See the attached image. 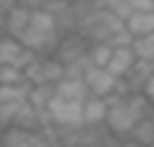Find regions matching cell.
Masks as SVG:
<instances>
[{
  "mask_svg": "<svg viewBox=\"0 0 154 147\" xmlns=\"http://www.w3.org/2000/svg\"><path fill=\"white\" fill-rule=\"evenodd\" d=\"M124 147H137V144H124Z\"/></svg>",
  "mask_w": 154,
  "mask_h": 147,
  "instance_id": "17",
  "label": "cell"
},
{
  "mask_svg": "<svg viewBox=\"0 0 154 147\" xmlns=\"http://www.w3.org/2000/svg\"><path fill=\"white\" fill-rule=\"evenodd\" d=\"M0 140H4V130H0Z\"/></svg>",
  "mask_w": 154,
  "mask_h": 147,
  "instance_id": "18",
  "label": "cell"
},
{
  "mask_svg": "<svg viewBox=\"0 0 154 147\" xmlns=\"http://www.w3.org/2000/svg\"><path fill=\"white\" fill-rule=\"evenodd\" d=\"M84 84H87L91 97H107V100H111V97L121 94V80L114 77L107 67H87L84 70Z\"/></svg>",
  "mask_w": 154,
  "mask_h": 147,
  "instance_id": "3",
  "label": "cell"
},
{
  "mask_svg": "<svg viewBox=\"0 0 154 147\" xmlns=\"http://www.w3.org/2000/svg\"><path fill=\"white\" fill-rule=\"evenodd\" d=\"M127 4H131L134 10H151L154 14V0H127Z\"/></svg>",
  "mask_w": 154,
  "mask_h": 147,
  "instance_id": "14",
  "label": "cell"
},
{
  "mask_svg": "<svg viewBox=\"0 0 154 147\" xmlns=\"http://www.w3.org/2000/svg\"><path fill=\"white\" fill-rule=\"evenodd\" d=\"M151 110L144 94H117L111 97V110H107V134L117 140H131V134L137 130V124L144 120V114Z\"/></svg>",
  "mask_w": 154,
  "mask_h": 147,
  "instance_id": "1",
  "label": "cell"
},
{
  "mask_svg": "<svg viewBox=\"0 0 154 147\" xmlns=\"http://www.w3.org/2000/svg\"><path fill=\"white\" fill-rule=\"evenodd\" d=\"M107 110H111L107 97H87L84 100V124L87 127H104L107 124Z\"/></svg>",
  "mask_w": 154,
  "mask_h": 147,
  "instance_id": "7",
  "label": "cell"
},
{
  "mask_svg": "<svg viewBox=\"0 0 154 147\" xmlns=\"http://www.w3.org/2000/svg\"><path fill=\"white\" fill-rule=\"evenodd\" d=\"M91 147H124V144H121L117 137H111V134H104V137H100L97 144H91Z\"/></svg>",
  "mask_w": 154,
  "mask_h": 147,
  "instance_id": "12",
  "label": "cell"
},
{
  "mask_svg": "<svg viewBox=\"0 0 154 147\" xmlns=\"http://www.w3.org/2000/svg\"><path fill=\"white\" fill-rule=\"evenodd\" d=\"M134 67H137V54H134V47H114V57H111V64H107V70L114 74V77L124 80Z\"/></svg>",
  "mask_w": 154,
  "mask_h": 147,
  "instance_id": "6",
  "label": "cell"
},
{
  "mask_svg": "<svg viewBox=\"0 0 154 147\" xmlns=\"http://www.w3.org/2000/svg\"><path fill=\"white\" fill-rule=\"evenodd\" d=\"M111 57H114V47L111 44H91V54H87L91 67H107Z\"/></svg>",
  "mask_w": 154,
  "mask_h": 147,
  "instance_id": "10",
  "label": "cell"
},
{
  "mask_svg": "<svg viewBox=\"0 0 154 147\" xmlns=\"http://www.w3.org/2000/svg\"><path fill=\"white\" fill-rule=\"evenodd\" d=\"M17 4H20V0H0V17H4V14H7V10H14V7H17Z\"/></svg>",
  "mask_w": 154,
  "mask_h": 147,
  "instance_id": "15",
  "label": "cell"
},
{
  "mask_svg": "<svg viewBox=\"0 0 154 147\" xmlns=\"http://www.w3.org/2000/svg\"><path fill=\"white\" fill-rule=\"evenodd\" d=\"M131 47H134L137 60H147V64H154V34H151V37H137Z\"/></svg>",
  "mask_w": 154,
  "mask_h": 147,
  "instance_id": "11",
  "label": "cell"
},
{
  "mask_svg": "<svg viewBox=\"0 0 154 147\" xmlns=\"http://www.w3.org/2000/svg\"><path fill=\"white\" fill-rule=\"evenodd\" d=\"M97 4H111V0H97Z\"/></svg>",
  "mask_w": 154,
  "mask_h": 147,
  "instance_id": "16",
  "label": "cell"
},
{
  "mask_svg": "<svg viewBox=\"0 0 154 147\" xmlns=\"http://www.w3.org/2000/svg\"><path fill=\"white\" fill-rule=\"evenodd\" d=\"M47 120H50V127H84V104L64 100L54 90V97L47 104Z\"/></svg>",
  "mask_w": 154,
  "mask_h": 147,
  "instance_id": "2",
  "label": "cell"
},
{
  "mask_svg": "<svg viewBox=\"0 0 154 147\" xmlns=\"http://www.w3.org/2000/svg\"><path fill=\"white\" fill-rule=\"evenodd\" d=\"M30 64H34V54L17 37L4 34V40H0V67H20V70H27Z\"/></svg>",
  "mask_w": 154,
  "mask_h": 147,
  "instance_id": "4",
  "label": "cell"
},
{
  "mask_svg": "<svg viewBox=\"0 0 154 147\" xmlns=\"http://www.w3.org/2000/svg\"><path fill=\"white\" fill-rule=\"evenodd\" d=\"M144 97H147V104L154 107V74H151V77H147V84H144V90H141Z\"/></svg>",
  "mask_w": 154,
  "mask_h": 147,
  "instance_id": "13",
  "label": "cell"
},
{
  "mask_svg": "<svg viewBox=\"0 0 154 147\" xmlns=\"http://www.w3.org/2000/svg\"><path fill=\"white\" fill-rule=\"evenodd\" d=\"M0 147H4V144H0Z\"/></svg>",
  "mask_w": 154,
  "mask_h": 147,
  "instance_id": "19",
  "label": "cell"
},
{
  "mask_svg": "<svg viewBox=\"0 0 154 147\" xmlns=\"http://www.w3.org/2000/svg\"><path fill=\"white\" fill-rule=\"evenodd\" d=\"M124 27H127V34H131L134 40L137 37H151L154 34V14L151 10H134L131 17L124 20Z\"/></svg>",
  "mask_w": 154,
  "mask_h": 147,
  "instance_id": "9",
  "label": "cell"
},
{
  "mask_svg": "<svg viewBox=\"0 0 154 147\" xmlns=\"http://www.w3.org/2000/svg\"><path fill=\"white\" fill-rule=\"evenodd\" d=\"M54 90H57V97H64V100H77V104H84L87 97H91V90H87L84 77H64Z\"/></svg>",
  "mask_w": 154,
  "mask_h": 147,
  "instance_id": "8",
  "label": "cell"
},
{
  "mask_svg": "<svg viewBox=\"0 0 154 147\" xmlns=\"http://www.w3.org/2000/svg\"><path fill=\"white\" fill-rule=\"evenodd\" d=\"M30 17H34V7H27V4H17L14 10H7L4 17H0V30H4L7 37H23L27 34V27H30Z\"/></svg>",
  "mask_w": 154,
  "mask_h": 147,
  "instance_id": "5",
  "label": "cell"
}]
</instances>
